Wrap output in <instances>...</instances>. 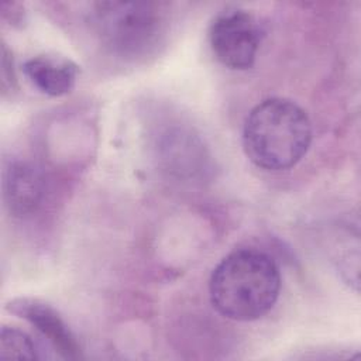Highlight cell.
Instances as JSON below:
<instances>
[{
	"instance_id": "1",
	"label": "cell",
	"mask_w": 361,
	"mask_h": 361,
	"mask_svg": "<svg viewBox=\"0 0 361 361\" xmlns=\"http://www.w3.org/2000/svg\"><path fill=\"white\" fill-rule=\"evenodd\" d=\"M279 290L281 272L276 262L255 248H240L226 255L209 281L213 307L238 322L255 320L268 313Z\"/></svg>"
},
{
	"instance_id": "2",
	"label": "cell",
	"mask_w": 361,
	"mask_h": 361,
	"mask_svg": "<svg viewBox=\"0 0 361 361\" xmlns=\"http://www.w3.org/2000/svg\"><path fill=\"white\" fill-rule=\"evenodd\" d=\"M312 142V124L295 102L271 97L251 109L243 127V147L248 159L265 171L296 165Z\"/></svg>"
},
{
	"instance_id": "3",
	"label": "cell",
	"mask_w": 361,
	"mask_h": 361,
	"mask_svg": "<svg viewBox=\"0 0 361 361\" xmlns=\"http://www.w3.org/2000/svg\"><path fill=\"white\" fill-rule=\"evenodd\" d=\"M92 21L102 42L121 56L145 54L164 28L161 6L151 1L96 3Z\"/></svg>"
},
{
	"instance_id": "4",
	"label": "cell",
	"mask_w": 361,
	"mask_h": 361,
	"mask_svg": "<svg viewBox=\"0 0 361 361\" xmlns=\"http://www.w3.org/2000/svg\"><path fill=\"white\" fill-rule=\"evenodd\" d=\"M262 39L259 24L244 8H226L209 28V44L216 59L230 69H248L254 65Z\"/></svg>"
},
{
	"instance_id": "5",
	"label": "cell",
	"mask_w": 361,
	"mask_h": 361,
	"mask_svg": "<svg viewBox=\"0 0 361 361\" xmlns=\"http://www.w3.org/2000/svg\"><path fill=\"white\" fill-rule=\"evenodd\" d=\"M7 307L30 322L63 358H79L80 347L75 336L49 305L32 299H17L10 302Z\"/></svg>"
},
{
	"instance_id": "6",
	"label": "cell",
	"mask_w": 361,
	"mask_h": 361,
	"mask_svg": "<svg viewBox=\"0 0 361 361\" xmlns=\"http://www.w3.org/2000/svg\"><path fill=\"white\" fill-rule=\"evenodd\" d=\"M4 202L14 216H25L41 204L44 179L39 171L27 162H13L4 173Z\"/></svg>"
},
{
	"instance_id": "7",
	"label": "cell",
	"mask_w": 361,
	"mask_h": 361,
	"mask_svg": "<svg viewBox=\"0 0 361 361\" xmlns=\"http://www.w3.org/2000/svg\"><path fill=\"white\" fill-rule=\"evenodd\" d=\"M24 75L39 92L48 96H62L72 90L78 66L66 58L37 55L23 65Z\"/></svg>"
},
{
	"instance_id": "8",
	"label": "cell",
	"mask_w": 361,
	"mask_h": 361,
	"mask_svg": "<svg viewBox=\"0 0 361 361\" xmlns=\"http://www.w3.org/2000/svg\"><path fill=\"white\" fill-rule=\"evenodd\" d=\"M0 358L35 360L39 358L34 341L21 330L3 327L0 333Z\"/></svg>"
}]
</instances>
